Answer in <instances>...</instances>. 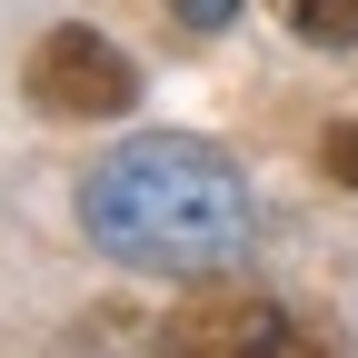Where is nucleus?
Instances as JSON below:
<instances>
[{
  "mask_svg": "<svg viewBox=\"0 0 358 358\" xmlns=\"http://www.w3.org/2000/svg\"><path fill=\"white\" fill-rule=\"evenodd\" d=\"M80 229L120 268L209 279L249 249V179L229 169V150L189 140V129H150V140H120L80 179Z\"/></svg>",
  "mask_w": 358,
  "mask_h": 358,
  "instance_id": "1",
  "label": "nucleus"
},
{
  "mask_svg": "<svg viewBox=\"0 0 358 358\" xmlns=\"http://www.w3.org/2000/svg\"><path fill=\"white\" fill-rule=\"evenodd\" d=\"M150 358H348L329 329H308L289 299L259 289H189L150 329Z\"/></svg>",
  "mask_w": 358,
  "mask_h": 358,
  "instance_id": "2",
  "label": "nucleus"
},
{
  "mask_svg": "<svg viewBox=\"0 0 358 358\" xmlns=\"http://www.w3.org/2000/svg\"><path fill=\"white\" fill-rule=\"evenodd\" d=\"M140 100V70H129L120 40H100L90 20H60L30 50V110L40 120H120Z\"/></svg>",
  "mask_w": 358,
  "mask_h": 358,
  "instance_id": "3",
  "label": "nucleus"
},
{
  "mask_svg": "<svg viewBox=\"0 0 358 358\" xmlns=\"http://www.w3.org/2000/svg\"><path fill=\"white\" fill-rule=\"evenodd\" d=\"M279 20L299 40H329V50H338V40H358V0H279Z\"/></svg>",
  "mask_w": 358,
  "mask_h": 358,
  "instance_id": "4",
  "label": "nucleus"
},
{
  "mask_svg": "<svg viewBox=\"0 0 358 358\" xmlns=\"http://www.w3.org/2000/svg\"><path fill=\"white\" fill-rule=\"evenodd\" d=\"M319 159H329L338 189H358V120H348V129H329V150H319Z\"/></svg>",
  "mask_w": 358,
  "mask_h": 358,
  "instance_id": "5",
  "label": "nucleus"
},
{
  "mask_svg": "<svg viewBox=\"0 0 358 358\" xmlns=\"http://www.w3.org/2000/svg\"><path fill=\"white\" fill-rule=\"evenodd\" d=\"M169 20H189V30H229L239 0H169Z\"/></svg>",
  "mask_w": 358,
  "mask_h": 358,
  "instance_id": "6",
  "label": "nucleus"
}]
</instances>
